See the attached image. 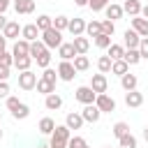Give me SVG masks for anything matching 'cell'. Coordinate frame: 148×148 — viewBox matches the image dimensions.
I'll return each mask as SVG.
<instances>
[{
  "label": "cell",
  "mask_w": 148,
  "mask_h": 148,
  "mask_svg": "<svg viewBox=\"0 0 148 148\" xmlns=\"http://www.w3.org/2000/svg\"><path fill=\"white\" fill-rule=\"evenodd\" d=\"M74 76H76L74 65H72L69 60H62V62L58 65V79H60V81H72Z\"/></svg>",
  "instance_id": "6"
},
{
  "label": "cell",
  "mask_w": 148,
  "mask_h": 148,
  "mask_svg": "<svg viewBox=\"0 0 148 148\" xmlns=\"http://www.w3.org/2000/svg\"><path fill=\"white\" fill-rule=\"evenodd\" d=\"M74 97L81 102V104H95V99H97V92L90 88V86H81V88H76V92H74Z\"/></svg>",
  "instance_id": "3"
},
{
  "label": "cell",
  "mask_w": 148,
  "mask_h": 148,
  "mask_svg": "<svg viewBox=\"0 0 148 148\" xmlns=\"http://www.w3.org/2000/svg\"><path fill=\"white\" fill-rule=\"evenodd\" d=\"M37 28H39V32H44V30L53 28V18H51V16H46V14H42V16L37 18Z\"/></svg>",
  "instance_id": "34"
},
{
  "label": "cell",
  "mask_w": 148,
  "mask_h": 148,
  "mask_svg": "<svg viewBox=\"0 0 148 148\" xmlns=\"http://www.w3.org/2000/svg\"><path fill=\"white\" fill-rule=\"evenodd\" d=\"M141 16H143V18H148V5H143V7H141Z\"/></svg>",
  "instance_id": "53"
},
{
  "label": "cell",
  "mask_w": 148,
  "mask_h": 148,
  "mask_svg": "<svg viewBox=\"0 0 148 148\" xmlns=\"http://www.w3.org/2000/svg\"><path fill=\"white\" fill-rule=\"evenodd\" d=\"M90 88L97 92V95H104L106 90H109V81H106V74H92V79H90Z\"/></svg>",
  "instance_id": "5"
},
{
  "label": "cell",
  "mask_w": 148,
  "mask_h": 148,
  "mask_svg": "<svg viewBox=\"0 0 148 148\" xmlns=\"http://www.w3.org/2000/svg\"><path fill=\"white\" fill-rule=\"evenodd\" d=\"M97 67H99V72H102V74H109V72H111V67H113V60H111L109 56H102V58L97 60Z\"/></svg>",
  "instance_id": "31"
},
{
  "label": "cell",
  "mask_w": 148,
  "mask_h": 148,
  "mask_svg": "<svg viewBox=\"0 0 148 148\" xmlns=\"http://www.w3.org/2000/svg\"><path fill=\"white\" fill-rule=\"evenodd\" d=\"M42 42L46 44V49H60L62 46V32L56 28H49L42 32Z\"/></svg>",
  "instance_id": "2"
},
{
  "label": "cell",
  "mask_w": 148,
  "mask_h": 148,
  "mask_svg": "<svg viewBox=\"0 0 148 148\" xmlns=\"http://www.w3.org/2000/svg\"><path fill=\"white\" fill-rule=\"evenodd\" d=\"M67 30H69L74 37H81V35L86 32V21L79 18V16H76V18H69V28H67Z\"/></svg>",
  "instance_id": "13"
},
{
  "label": "cell",
  "mask_w": 148,
  "mask_h": 148,
  "mask_svg": "<svg viewBox=\"0 0 148 148\" xmlns=\"http://www.w3.org/2000/svg\"><path fill=\"white\" fill-rule=\"evenodd\" d=\"M86 32H88L90 37L102 35V21H90V23H86Z\"/></svg>",
  "instance_id": "30"
},
{
  "label": "cell",
  "mask_w": 148,
  "mask_h": 148,
  "mask_svg": "<svg viewBox=\"0 0 148 148\" xmlns=\"http://www.w3.org/2000/svg\"><path fill=\"white\" fill-rule=\"evenodd\" d=\"M74 2H76L79 7H86V5H88V0H74Z\"/></svg>",
  "instance_id": "54"
},
{
  "label": "cell",
  "mask_w": 148,
  "mask_h": 148,
  "mask_svg": "<svg viewBox=\"0 0 148 148\" xmlns=\"http://www.w3.org/2000/svg\"><path fill=\"white\" fill-rule=\"evenodd\" d=\"M106 56H109L111 60H123V58H125V46H120V44H111Z\"/></svg>",
  "instance_id": "25"
},
{
  "label": "cell",
  "mask_w": 148,
  "mask_h": 148,
  "mask_svg": "<svg viewBox=\"0 0 148 148\" xmlns=\"http://www.w3.org/2000/svg\"><path fill=\"white\" fill-rule=\"evenodd\" d=\"M18 104H21V102H18L16 97H7V109H9V111H14Z\"/></svg>",
  "instance_id": "47"
},
{
  "label": "cell",
  "mask_w": 148,
  "mask_h": 148,
  "mask_svg": "<svg viewBox=\"0 0 148 148\" xmlns=\"http://www.w3.org/2000/svg\"><path fill=\"white\" fill-rule=\"evenodd\" d=\"M81 116H83V120H86V123H97V120H99V116H102V111H99L95 104H88V106L81 111Z\"/></svg>",
  "instance_id": "12"
},
{
  "label": "cell",
  "mask_w": 148,
  "mask_h": 148,
  "mask_svg": "<svg viewBox=\"0 0 148 148\" xmlns=\"http://www.w3.org/2000/svg\"><path fill=\"white\" fill-rule=\"evenodd\" d=\"M95 106H97L102 113H111V111H116V102H113V97H109L106 92H104V95H97Z\"/></svg>",
  "instance_id": "7"
},
{
  "label": "cell",
  "mask_w": 148,
  "mask_h": 148,
  "mask_svg": "<svg viewBox=\"0 0 148 148\" xmlns=\"http://www.w3.org/2000/svg\"><path fill=\"white\" fill-rule=\"evenodd\" d=\"M7 23H9V21L5 18V14H0V30H5V25H7Z\"/></svg>",
  "instance_id": "52"
},
{
  "label": "cell",
  "mask_w": 148,
  "mask_h": 148,
  "mask_svg": "<svg viewBox=\"0 0 148 148\" xmlns=\"http://www.w3.org/2000/svg\"><path fill=\"white\" fill-rule=\"evenodd\" d=\"M39 148H51V146H49V143H42V146H39Z\"/></svg>",
  "instance_id": "56"
},
{
  "label": "cell",
  "mask_w": 148,
  "mask_h": 148,
  "mask_svg": "<svg viewBox=\"0 0 148 148\" xmlns=\"http://www.w3.org/2000/svg\"><path fill=\"white\" fill-rule=\"evenodd\" d=\"M113 134H116L118 139H123L125 134H130V125H127V123H116V125H113Z\"/></svg>",
  "instance_id": "38"
},
{
  "label": "cell",
  "mask_w": 148,
  "mask_h": 148,
  "mask_svg": "<svg viewBox=\"0 0 148 148\" xmlns=\"http://www.w3.org/2000/svg\"><path fill=\"white\" fill-rule=\"evenodd\" d=\"M14 9H16V14H32L35 0H18V2H14Z\"/></svg>",
  "instance_id": "18"
},
{
  "label": "cell",
  "mask_w": 148,
  "mask_h": 148,
  "mask_svg": "<svg viewBox=\"0 0 148 148\" xmlns=\"http://www.w3.org/2000/svg\"><path fill=\"white\" fill-rule=\"evenodd\" d=\"M127 65H136L139 60H141V53H139V49H127L125 51V58H123Z\"/></svg>",
  "instance_id": "27"
},
{
  "label": "cell",
  "mask_w": 148,
  "mask_h": 148,
  "mask_svg": "<svg viewBox=\"0 0 148 148\" xmlns=\"http://www.w3.org/2000/svg\"><path fill=\"white\" fill-rule=\"evenodd\" d=\"M7 76H9V67L0 65V81H7Z\"/></svg>",
  "instance_id": "49"
},
{
  "label": "cell",
  "mask_w": 148,
  "mask_h": 148,
  "mask_svg": "<svg viewBox=\"0 0 148 148\" xmlns=\"http://www.w3.org/2000/svg\"><path fill=\"white\" fill-rule=\"evenodd\" d=\"M104 12H106V18H109V21H118V18H123V14H125V12H123V5H113V2H109V7H106Z\"/></svg>",
  "instance_id": "17"
},
{
  "label": "cell",
  "mask_w": 148,
  "mask_h": 148,
  "mask_svg": "<svg viewBox=\"0 0 148 148\" xmlns=\"http://www.w3.org/2000/svg\"><path fill=\"white\" fill-rule=\"evenodd\" d=\"M111 72H113V74H118V76H123V74H127V72H130V65H127L125 60H113Z\"/></svg>",
  "instance_id": "32"
},
{
  "label": "cell",
  "mask_w": 148,
  "mask_h": 148,
  "mask_svg": "<svg viewBox=\"0 0 148 148\" xmlns=\"http://www.w3.org/2000/svg\"><path fill=\"white\" fill-rule=\"evenodd\" d=\"M72 65H74V69H76V72H86V69L90 67V60H88V56H76Z\"/></svg>",
  "instance_id": "29"
},
{
  "label": "cell",
  "mask_w": 148,
  "mask_h": 148,
  "mask_svg": "<svg viewBox=\"0 0 148 148\" xmlns=\"http://www.w3.org/2000/svg\"><path fill=\"white\" fill-rule=\"evenodd\" d=\"M123 39H125V46L127 49H139V44H141V37H139V32L136 30H125V35H123Z\"/></svg>",
  "instance_id": "11"
},
{
  "label": "cell",
  "mask_w": 148,
  "mask_h": 148,
  "mask_svg": "<svg viewBox=\"0 0 148 148\" xmlns=\"http://www.w3.org/2000/svg\"><path fill=\"white\" fill-rule=\"evenodd\" d=\"M58 56H60L62 60H74L79 53H76V49H74V44H72V42H69V44H65V42H62V46L58 49Z\"/></svg>",
  "instance_id": "15"
},
{
  "label": "cell",
  "mask_w": 148,
  "mask_h": 148,
  "mask_svg": "<svg viewBox=\"0 0 148 148\" xmlns=\"http://www.w3.org/2000/svg\"><path fill=\"white\" fill-rule=\"evenodd\" d=\"M0 97H9V86H7V81H0Z\"/></svg>",
  "instance_id": "48"
},
{
  "label": "cell",
  "mask_w": 148,
  "mask_h": 148,
  "mask_svg": "<svg viewBox=\"0 0 148 148\" xmlns=\"http://www.w3.org/2000/svg\"><path fill=\"white\" fill-rule=\"evenodd\" d=\"M5 51H7V37H5L2 32H0V56H2Z\"/></svg>",
  "instance_id": "50"
},
{
  "label": "cell",
  "mask_w": 148,
  "mask_h": 148,
  "mask_svg": "<svg viewBox=\"0 0 148 148\" xmlns=\"http://www.w3.org/2000/svg\"><path fill=\"white\" fill-rule=\"evenodd\" d=\"M88 143H86V139L83 136H72L69 141H67V148H86Z\"/></svg>",
  "instance_id": "41"
},
{
  "label": "cell",
  "mask_w": 148,
  "mask_h": 148,
  "mask_svg": "<svg viewBox=\"0 0 148 148\" xmlns=\"http://www.w3.org/2000/svg\"><path fill=\"white\" fill-rule=\"evenodd\" d=\"M72 44H74V49H76V53H79V56H86V53H88V49H90V42H88V37H83V35H81V37H74V42H72Z\"/></svg>",
  "instance_id": "19"
},
{
  "label": "cell",
  "mask_w": 148,
  "mask_h": 148,
  "mask_svg": "<svg viewBox=\"0 0 148 148\" xmlns=\"http://www.w3.org/2000/svg\"><path fill=\"white\" fill-rule=\"evenodd\" d=\"M132 30H136L141 39L148 37V18H143V16H134V18H132Z\"/></svg>",
  "instance_id": "9"
},
{
  "label": "cell",
  "mask_w": 148,
  "mask_h": 148,
  "mask_svg": "<svg viewBox=\"0 0 148 148\" xmlns=\"http://www.w3.org/2000/svg\"><path fill=\"white\" fill-rule=\"evenodd\" d=\"M53 130H56V123L51 118H42L39 120V132L42 134H53Z\"/></svg>",
  "instance_id": "33"
},
{
  "label": "cell",
  "mask_w": 148,
  "mask_h": 148,
  "mask_svg": "<svg viewBox=\"0 0 148 148\" xmlns=\"http://www.w3.org/2000/svg\"><path fill=\"white\" fill-rule=\"evenodd\" d=\"M0 118H2V113H0Z\"/></svg>",
  "instance_id": "60"
},
{
  "label": "cell",
  "mask_w": 148,
  "mask_h": 148,
  "mask_svg": "<svg viewBox=\"0 0 148 148\" xmlns=\"http://www.w3.org/2000/svg\"><path fill=\"white\" fill-rule=\"evenodd\" d=\"M0 65H5V67H12V65H14V53H7V51H5V53L0 56Z\"/></svg>",
  "instance_id": "45"
},
{
  "label": "cell",
  "mask_w": 148,
  "mask_h": 148,
  "mask_svg": "<svg viewBox=\"0 0 148 148\" xmlns=\"http://www.w3.org/2000/svg\"><path fill=\"white\" fill-rule=\"evenodd\" d=\"M139 53H141V58H148V37L141 39V44H139Z\"/></svg>",
  "instance_id": "46"
},
{
  "label": "cell",
  "mask_w": 148,
  "mask_h": 148,
  "mask_svg": "<svg viewBox=\"0 0 148 148\" xmlns=\"http://www.w3.org/2000/svg\"><path fill=\"white\" fill-rule=\"evenodd\" d=\"M30 62H32V58H30V56H23V58H14V67H16L18 72H28V69H30Z\"/></svg>",
  "instance_id": "28"
},
{
  "label": "cell",
  "mask_w": 148,
  "mask_h": 148,
  "mask_svg": "<svg viewBox=\"0 0 148 148\" xmlns=\"http://www.w3.org/2000/svg\"><path fill=\"white\" fill-rule=\"evenodd\" d=\"M143 139H146V141H148V127H146V130H143Z\"/></svg>",
  "instance_id": "55"
},
{
  "label": "cell",
  "mask_w": 148,
  "mask_h": 148,
  "mask_svg": "<svg viewBox=\"0 0 148 148\" xmlns=\"http://www.w3.org/2000/svg\"><path fill=\"white\" fill-rule=\"evenodd\" d=\"M14 58H23V56H30V42L28 39H16L14 42V49H12Z\"/></svg>",
  "instance_id": "8"
},
{
  "label": "cell",
  "mask_w": 148,
  "mask_h": 148,
  "mask_svg": "<svg viewBox=\"0 0 148 148\" xmlns=\"http://www.w3.org/2000/svg\"><path fill=\"white\" fill-rule=\"evenodd\" d=\"M37 81H39L37 74H32L30 69L18 74V88H23V90H32V88H37Z\"/></svg>",
  "instance_id": "4"
},
{
  "label": "cell",
  "mask_w": 148,
  "mask_h": 148,
  "mask_svg": "<svg viewBox=\"0 0 148 148\" xmlns=\"http://www.w3.org/2000/svg\"><path fill=\"white\" fill-rule=\"evenodd\" d=\"M120 148H136V136L134 134H125L123 139H118Z\"/></svg>",
  "instance_id": "36"
},
{
  "label": "cell",
  "mask_w": 148,
  "mask_h": 148,
  "mask_svg": "<svg viewBox=\"0 0 148 148\" xmlns=\"http://www.w3.org/2000/svg\"><path fill=\"white\" fill-rule=\"evenodd\" d=\"M95 46L109 49V46H111V37H109V35H97V37H95Z\"/></svg>",
  "instance_id": "40"
},
{
  "label": "cell",
  "mask_w": 148,
  "mask_h": 148,
  "mask_svg": "<svg viewBox=\"0 0 148 148\" xmlns=\"http://www.w3.org/2000/svg\"><path fill=\"white\" fill-rule=\"evenodd\" d=\"M113 32H116V25H113V21H109V18H106V21H102V35H109V37H111Z\"/></svg>",
  "instance_id": "43"
},
{
  "label": "cell",
  "mask_w": 148,
  "mask_h": 148,
  "mask_svg": "<svg viewBox=\"0 0 148 148\" xmlns=\"http://www.w3.org/2000/svg\"><path fill=\"white\" fill-rule=\"evenodd\" d=\"M125 104H127L130 109H136V106L143 104V95L136 92V90H130V92H125Z\"/></svg>",
  "instance_id": "14"
},
{
  "label": "cell",
  "mask_w": 148,
  "mask_h": 148,
  "mask_svg": "<svg viewBox=\"0 0 148 148\" xmlns=\"http://www.w3.org/2000/svg\"><path fill=\"white\" fill-rule=\"evenodd\" d=\"M44 51H46V44H44L42 39H37V42H30V58H32V60H35L37 56H42Z\"/></svg>",
  "instance_id": "26"
},
{
  "label": "cell",
  "mask_w": 148,
  "mask_h": 148,
  "mask_svg": "<svg viewBox=\"0 0 148 148\" xmlns=\"http://www.w3.org/2000/svg\"><path fill=\"white\" fill-rule=\"evenodd\" d=\"M83 116L81 113H67V118H65V125L69 127V130H81L83 127Z\"/></svg>",
  "instance_id": "16"
},
{
  "label": "cell",
  "mask_w": 148,
  "mask_h": 148,
  "mask_svg": "<svg viewBox=\"0 0 148 148\" xmlns=\"http://www.w3.org/2000/svg\"><path fill=\"white\" fill-rule=\"evenodd\" d=\"M44 106L49 109V111H56V109H60L62 106V97L60 95H46V99H44Z\"/></svg>",
  "instance_id": "24"
},
{
  "label": "cell",
  "mask_w": 148,
  "mask_h": 148,
  "mask_svg": "<svg viewBox=\"0 0 148 148\" xmlns=\"http://www.w3.org/2000/svg\"><path fill=\"white\" fill-rule=\"evenodd\" d=\"M123 12H127V14L134 18V16H139V14H141V2H139V0H125Z\"/></svg>",
  "instance_id": "20"
},
{
  "label": "cell",
  "mask_w": 148,
  "mask_h": 148,
  "mask_svg": "<svg viewBox=\"0 0 148 148\" xmlns=\"http://www.w3.org/2000/svg\"><path fill=\"white\" fill-rule=\"evenodd\" d=\"M18 32H21V25H18L16 21H9V23L5 25V30H2V35H5L7 39H16Z\"/></svg>",
  "instance_id": "21"
},
{
  "label": "cell",
  "mask_w": 148,
  "mask_h": 148,
  "mask_svg": "<svg viewBox=\"0 0 148 148\" xmlns=\"http://www.w3.org/2000/svg\"><path fill=\"white\" fill-rule=\"evenodd\" d=\"M120 83H123V88L130 92V90H136V83H139V79H136L134 74H130V72H127V74H123V76H120Z\"/></svg>",
  "instance_id": "22"
},
{
  "label": "cell",
  "mask_w": 148,
  "mask_h": 148,
  "mask_svg": "<svg viewBox=\"0 0 148 148\" xmlns=\"http://www.w3.org/2000/svg\"><path fill=\"white\" fill-rule=\"evenodd\" d=\"M0 136H2V130H0Z\"/></svg>",
  "instance_id": "57"
},
{
  "label": "cell",
  "mask_w": 148,
  "mask_h": 148,
  "mask_svg": "<svg viewBox=\"0 0 148 148\" xmlns=\"http://www.w3.org/2000/svg\"><path fill=\"white\" fill-rule=\"evenodd\" d=\"M14 2H18V0H14Z\"/></svg>",
  "instance_id": "59"
},
{
  "label": "cell",
  "mask_w": 148,
  "mask_h": 148,
  "mask_svg": "<svg viewBox=\"0 0 148 148\" xmlns=\"http://www.w3.org/2000/svg\"><path fill=\"white\" fill-rule=\"evenodd\" d=\"M21 37L28 39V42H37V37H39V28H37V23H28V25H23V28H21Z\"/></svg>",
  "instance_id": "10"
},
{
  "label": "cell",
  "mask_w": 148,
  "mask_h": 148,
  "mask_svg": "<svg viewBox=\"0 0 148 148\" xmlns=\"http://www.w3.org/2000/svg\"><path fill=\"white\" fill-rule=\"evenodd\" d=\"M86 148H88V146H86Z\"/></svg>",
  "instance_id": "61"
},
{
  "label": "cell",
  "mask_w": 148,
  "mask_h": 148,
  "mask_svg": "<svg viewBox=\"0 0 148 148\" xmlns=\"http://www.w3.org/2000/svg\"><path fill=\"white\" fill-rule=\"evenodd\" d=\"M35 60H37V65H39V67H44V69H46V67H49V62H51V53H49V49H46L42 56H37Z\"/></svg>",
  "instance_id": "42"
},
{
  "label": "cell",
  "mask_w": 148,
  "mask_h": 148,
  "mask_svg": "<svg viewBox=\"0 0 148 148\" xmlns=\"http://www.w3.org/2000/svg\"><path fill=\"white\" fill-rule=\"evenodd\" d=\"M88 7H90L92 12H102V9L109 7V0H88Z\"/></svg>",
  "instance_id": "39"
},
{
  "label": "cell",
  "mask_w": 148,
  "mask_h": 148,
  "mask_svg": "<svg viewBox=\"0 0 148 148\" xmlns=\"http://www.w3.org/2000/svg\"><path fill=\"white\" fill-rule=\"evenodd\" d=\"M53 28L60 30V32L67 30V28H69V18H67V16H56V18H53Z\"/></svg>",
  "instance_id": "37"
},
{
  "label": "cell",
  "mask_w": 148,
  "mask_h": 148,
  "mask_svg": "<svg viewBox=\"0 0 148 148\" xmlns=\"http://www.w3.org/2000/svg\"><path fill=\"white\" fill-rule=\"evenodd\" d=\"M42 79H46V81L56 83V81H58V72H56V69H49V67H46V69H44V74H42Z\"/></svg>",
  "instance_id": "44"
},
{
  "label": "cell",
  "mask_w": 148,
  "mask_h": 148,
  "mask_svg": "<svg viewBox=\"0 0 148 148\" xmlns=\"http://www.w3.org/2000/svg\"><path fill=\"white\" fill-rule=\"evenodd\" d=\"M104 148H111V146H104Z\"/></svg>",
  "instance_id": "58"
},
{
  "label": "cell",
  "mask_w": 148,
  "mask_h": 148,
  "mask_svg": "<svg viewBox=\"0 0 148 148\" xmlns=\"http://www.w3.org/2000/svg\"><path fill=\"white\" fill-rule=\"evenodd\" d=\"M7 7H9V0H0V14H5Z\"/></svg>",
  "instance_id": "51"
},
{
  "label": "cell",
  "mask_w": 148,
  "mask_h": 148,
  "mask_svg": "<svg viewBox=\"0 0 148 148\" xmlns=\"http://www.w3.org/2000/svg\"><path fill=\"white\" fill-rule=\"evenodd\" d=\"M37 92H42L44 97H46V95H53V92H56V83H51V81H46V79H39V81H37Z\"/></svg>",
  "instance_id": "23"
},
{
  "label": "cell",
  "mask_w": 148,
  "mask_h": 148,
  "mask_svg": "<svg viewBox=\"0 0 148 148\" xmlns=\"http://www.w3.org/2000/svg\"><path fill=\"white\" fill-rule=\"evenodd\" d=\"M69 139H72L69 127H67V125H56L49 146H51V148H67V141H69Z\"/></svg>",
  "instance_id": "1"
},
{
  "label": "cell",
  "mask_w": 148,
  "mask_h": 148,
  "mask_svg": "<svg viewBox=\"0 0 148 148\" xmlns=\"http://www.w3.org/2000/svg\"><path fill=\"white\" fill-rule=\"evenodd\" d=\"M12 116H14L16 120H23V118H28V116H30V109H28V106H25V104L21 102V104H18V106H16L14 111H12Z\"/></svg>",
  "instance_id": "35"
}]
</instances>
